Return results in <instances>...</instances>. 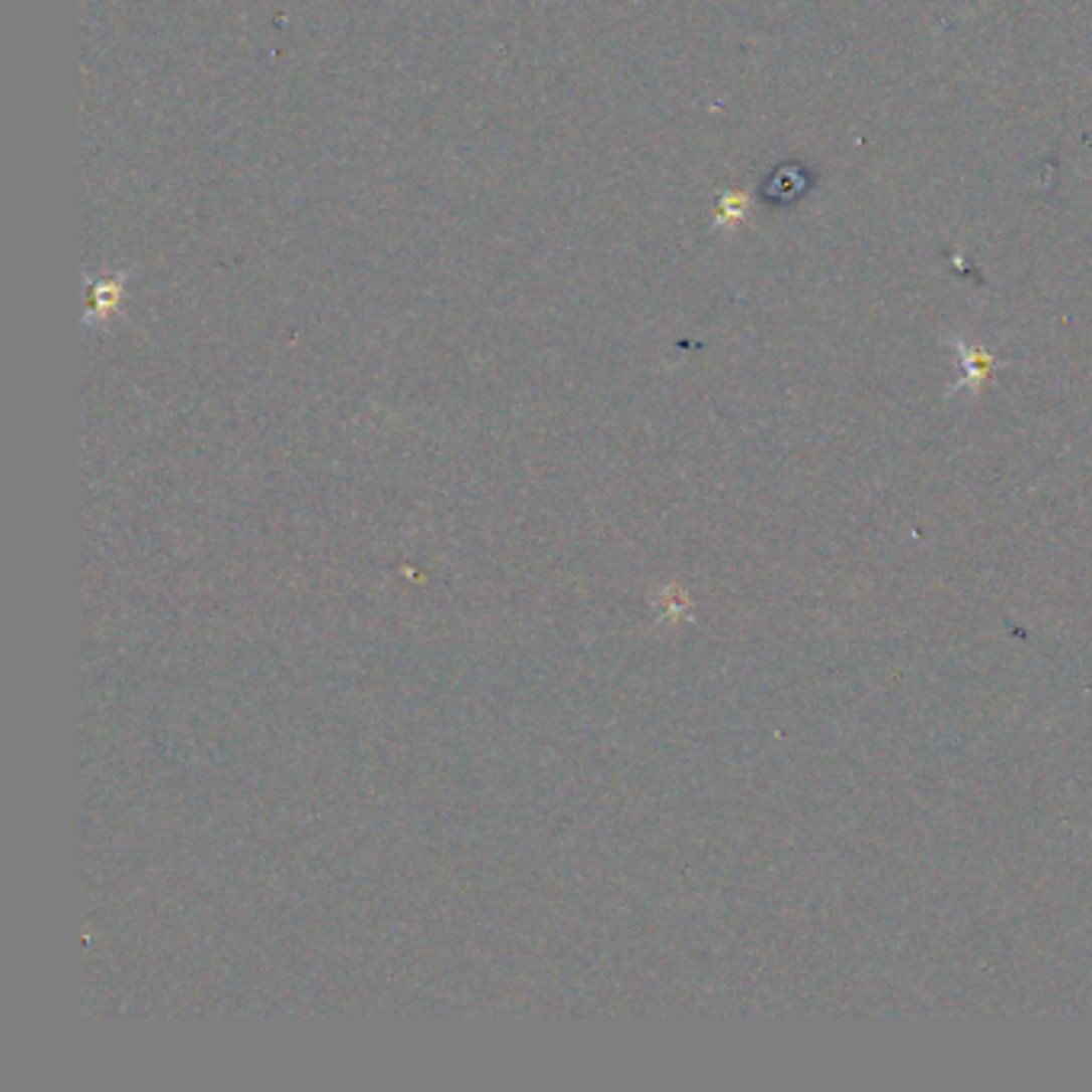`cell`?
<instances>
[{"label":"cell","mask_w":1092,"mask_h":1092,"mask_svg":"<svg viewBox=\"0 0 1092 1092\" xmlns=\"http://www.w3.org/2000/svg\"><path fill=\"white\" fill-rule=\"evenodd\" d=\"M123 283H126V272L100 276V280L90 286V318L110 315V311L119 305V299H123Z\"/></svg>","instance_id":"obj_1"}]
</instances>
